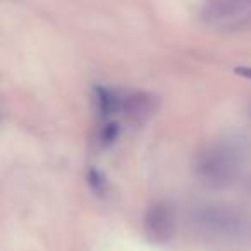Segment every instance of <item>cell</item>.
I'll list each match as a JSON object with an SVG mask.
<instances>
[{
    "instance_id": "6da1fadb",
    "label": "cell",
    "mask_w": 251,
    "mask_h": 251,
    "mask_svg": "<svg viewBox=\"0 0 251 251\" xmlns=\"http://www.w3.org/2000/svg\"><path fill=\"white\" fill-rule=\"evenodd\" d=\"M201 18L206 25L237 28L251 18V2H213L205 5Z\"/></svg>"
},
{
    "instance_id": "7a4b0ae2",
    "label": "cell",
    "mask_w": 251,
    "mask_h": 251,
    "mask_svg": "<svg viewBox=\"0 0 251 251\" xmlns=\"http://www.w3.org/2000/svg\"><path fill=\"white\" fill-rule=\"evenodd\" d=\"M236 167V155L232 153V150L224 147L206 151L198 165L201 177L208 182H215V184H222V182L229 181V177L234 174Z\"/></svg>"
},
{
    "instance_id": "5b68a950",
    "label": "cell",
    "mask_w": 251,
    "mask_h": 251,
    "mask_svg": "<svg viewBox=\"0 0 251 251\" xmlns=\"http://www.w3.org/2000/svg\"><path fill=\"white\" fill-rule=\"evenodd\" d=\"M234 73L239 74L241 77H246V79H251V66H239L234 69Z\"/></svg>"
},
{
    "instance_id": "3957f363",
    "label": "cell",
    "mask_w": 251,
    "mask_h": 251,
    "mask_svg": "<svg viewBox=\"0 0 251 251\" xmlns=\"http://www.w3.org/2000/svg\"><path fill=\"white\" fill-rule=\"evenodd\" d=\"M171 226L172 217L164 205L155 206L153 210H150V215L147 217V227L150 236L164 239V237H167L171 234Z\"/></svg>"
},
{
    "instance_id": "277c9868",
    "label": "cell",
    "mask_w": 251,
    "mask_h": 251,
    "mask_svg": "<svg viewBox=\"0 0 251 251\" xmlns=\"http://www.w3.org/2000/svg\"><path fill=\"white\" fill-rule=\"evenodd\" d=\"M90 182L93 184V189H95V191H98V193L103 191L105 181H103V177H101L100 172H98V171H91V172H90Z\"/></svg>"
}]
</instances>
